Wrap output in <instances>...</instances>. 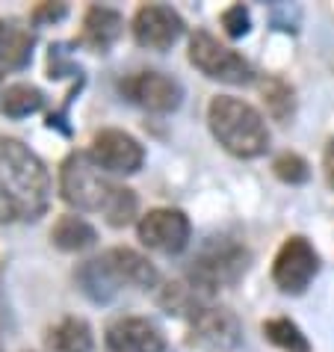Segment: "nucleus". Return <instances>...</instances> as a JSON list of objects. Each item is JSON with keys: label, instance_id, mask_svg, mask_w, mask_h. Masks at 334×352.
Masks as SVG:
<instances>
[{"label": "nucleus", "instance_id": "f257e3e1", "mask_svg": "<svg viewBox=\"0 0 334 352\" xmlns=\"http://www.w3.org/2000/svg\"><path fill=\"white\" fill-rule=\"evenodd\" d=\"M51 204V175L15 136H0V225L38 222Z\"/></svg>", "mask_w": 334, "mask_h": 352}, {"label": "nucleus", "instance_id": "aec40b11", "mask_svg": "<svg viewBox=\"0 0 334 352\" xmlns=\"http://www.w3.org/2000/svg\"><path fill=\"white\" fill-rule=\"evenodd\" d=\"M263 338L284 352H311V340L290 317H272L263 322Z\"/></svg>", "mask_w": 334, "mask_h": 352}, {"label": "nucleus", "instance_id": "f03ea898", "mask_svg": "<svg viewBox=\"0 0 334 352\" xmlns=\"http://www.w3.org/2000/svg\"><path fill=\"white\" fill-rule=\"evenodd\" d=\"M60 195L65 204L83 213H104L107 225L124 228L136 219L140 199L131 187L107 178L89 151H71L60 166Z\"/></svg>", "mask_w": 334, "mask_h": 352}, {"label": "nucleus", "instance_id": "5701e85b", "mask_svg": "<svg viewBox=\"0 0 334 352\" xmlns=\"http://www.w3.org/2000/svg\"><path fill=\"white\" fill-rule=\"evenodd\" d=\"M219 24H222V30H225L228 38H243L245 33L252 30V15H249V9H245L243 3H234L228 9H222Z\"/></svg>", "mask_w": 334, "mask_h": 352}, {"label": "nucleus", "instance_id": "a878e982", "mask_svg": "<svg viewBox=\"0 0 334 352\" xmlns=\"http://www.w3.org/2000/svg\"><path fill=\"white\" fill-rule=\"evenodd\" d=\"M0 352H3V346H0Z\"/></svg>", "mask_w": 334, "mask_h": 352}, {"label": "nucleus", "instance_id": "0eeeda50", "mask_svg": "<svg viewBox=\"0 0 334 352\" xmlns=\"http://www.w3.org/2000/svg\"><path fill=\"white\" fill-rule=\"evenodd\" d=\"M320 276V255L313 243L302 234H293L281 243L278 255L272 261V281L287 296H299Z\"/></svg>", "mask_w": 334, "mask_h": 352}, {"label": "nucleus", "instance_id": "6ab92c4d", "mask_svg": "<svg viewBox=\"0 0 334 352\" xmlns=\"http://www.w3.org/2000/svg\"><path fill=\"white\" fill-rule=\"evenodd\" d=\"M260 98L267 104V113L275 122L287 124L296 116V89L281 80V77H263L260 80Z\"/></svg>", "mask_w": 334, "mask_h": 352}, {"label": "nucleus", "instance_id": "7ed1b4c3", "mask_svg": "<svg viewBox=\"0 0 334 352\" xmlns=\"http://www.w3.org/2000/svg\"><path fill=\"white\" fill-rule=\"evenodd\" d=\"M74 281L80 293L95 305H107L115 299L124 285L127 287H154L157 270L154 263L131 246H113L98 258L83 261L74 270Z\"/></svg>", "mask_w": 334, "mask_h": 352}, {"label": "nucleus", "instance_id": "20e7f679", "mask_svg": "<svg viewBox=\"0 0 334 352\" xmlns=\"http://www.w3.org/2000/svg\"><path fill=\"white\" fill-rule=\"evenodd\" d=\"M208 124L213 140L240 160H254L269 148V128L249 101L234 95H216L208 104Z\"/></svg>", "mask_w": 334, "mask_h": 352}, {"label": "nucleus", "instance_id": "9d476101", "mask_svg": "<svg viewBox=\"0 0 334 352\" xmlns=\"http://www.w3.org/2000/svg\"><path fill=\"white\" fill-rule=\"evenodd\" d=\"M131 30H133V42L140 47L163 54L183 36L186 24L178 15V9L166 3H142L131 21Z\"/></svg>", "mask_w": 334, "mask_h": 352}, {"label": "nucleus", "instance_id": "f8f14e48", "mask_svg": "<svg viewBox=\"0 0 334 352\" xmlns=\"http://www.w3.org/2000/svg\"><path fill=\"white\" fill-rule=\"evenodd\" d=\"M190 346H199L204 352H231L240 346L243 340V326L237 314L228 308L208 305L190 320Z\"/></svg>", "mask_w": 334, "mask_h": 352}, {"label": "nucleus", "instance_id": "a211bd4d", "mask_svg": "<svg viewBox=\"0 0 334 352\" xmlns=\"http://www.w3.org/2000/svg\"><path fill=\"white\" fill-rule=\"evenodd\" d=\"M45 92L33 83H12L0 92V113L9 119H24L38 110H45Z\"/></svg>", "mask_w": 334, "mask_h": 352}, {"label": "nucleus", "instance_id": "412c9836", "mask_svg": "<svg viewBox=\"0 0 334 352\" xmlns=\"http://www.w3.org/2000/svg\"><path fill=\"white\" fill-rule=\"evenodd\" d=\"M272 172H275V178L284 181V184H290V187H299V184H304L311 178V166L304 157H299L296 151H284L278 154V157L272 160Z\"/></svg>", "mask_w": 334, "mask_h": 352}, {"label": "nucleus", "instance_id": "9b49d317", "mask_svg": "<svg viewBox=\"0 0 334 352\" xmlns=\"http://www.w3.org/2000/svg\"><path fill=\"white\" fill-rule=\"evenodd\" d=\"M89 157L107 175H136L145 163L142 142L122 128H104L92 136Z\"/></svg>", "mask_w": 334, "mask_h": 352}, {"label": "nucleus", "instance_id": "ddd939ff", "mask_svg": "<svg viewBox=\"0 0 334 352\" xmlns=\"http://www.w3.org/2000/svg\"><path fill=\"white\" fill-rule=\"evenodd\" d=\"M107 352H166L163 329L148 317H115L104 331Z\"/></svg>", "mask_w": 334, "mask_h": 352}, {"label": "nucleus", "instance_id": "2eb2a0df", "mask_svg": "<svg viewBox=\"0 0 334 352\" xmlns=\"http://www.w3.org/2000/svg\"><path fill=\"white\" fill-rule=\"evenodd\" d=\"M36 36L30 30L9 24L0 18V83H3L6 72H21L33 60Z\"/></svg>", "mask_w": 334, "mask_h": 352}, {"label": "nucleus", "instance_id": "1a4fd4ad", "mask_svg": "<svg viewBox=\"0 0 334 352\" xmlns=\"http://www.w3.org/2000/svg\"><path fill=\"white\" fill-rule=\"evenodd\" d=\"M136 237L145 249L160 255H178L192 237V222L178 208H151L136 222Z\"/></svg>", "mask_w": 334, "mask_h": 352}, {"label": "nucleus", "instance_id": "39448f33", "mask_svg": "<svg viewBox=\"0 0 334 352\" xmlns=\"http://www.w3.org/2000/svg\"><path fill=\"white\" fill-rule=\"evenodd\" d=\"M252 255L240 240L234 237H210L199 249L190 267V285L201 293H216L222 287H234L249 272Z\"/></svg>", "mask_w": 334, "mask_h": 352}, {"label": "nucleus", "instance_id": "f3484780", "mask_svg": "<svg viewBox=\"0 0 334 352\" xmlns=\"http://www.w3.org/2000/svg\"><path fill=\"white\" fill-rule=\"evenodd\" d=\"M51 243L60 252H83L98 243V231L77 213H63L51 228Z\"/></svg>", "mask_w": 334, "mask_h": 352}, {"label": "nucleus", "instance_id": "393cba45", "mask_svg": "<svg viewBox=\"0 0 334 352\" xmlns=\"http://www.w3.org/2000/svg\"><path fill=\"white\" fill-rule=\"evenodd\" d=\"M322 169H326V181L334 190V140L326 145V154H322Z\"/></svg>", "mask_w": 334, "mask_h": 352}, {"label": "nucleus", "instance_id": "dca6fc26", "mask_svg": "<svg viewBox=\"0 0 334 352\" xmlns=\"http://www.w3.org/2000/svg\"><path fill=\"white\" fill-rule=\"evenodd\" d=\"M45 346L51 352H95L92 326L83 317H63L47 329Z\"/></svg>", "mask_w": 334, "mask_h": 352}, {"label": "nucleus", "instance_id": "423d86ee", "mask_svg": "<svg viewBox=\"0 0 334 352\" xmlns=\"http://www.w3.org/2000/svg\"><path fill=\"white\" fill-rule=\"evenodd\" d=\"M190 65H195L204 77L228 86H249L254 83V65L245 60L243 54H237L234 47L222 45L219 38L208 30H195L190 36Z\"/></svg>", "mask_w": 334, "mask_h": 352}, {"label": "nucleus", "instance_id": "4468645a", "mask_svg": "<svg viewBox=\"0 0 334 352\" xmlns=\"http://www.w3.org/2000/svg\"><path fill=\"white\" fill-rule=\"evenodd\" d=\"M124 33V18L119 9L92 3L83 15V30H80V45L89 47L92 54H110V47L119 42Z\"/></svg>", "mask_w": 334, "mask_h": 352}, {"label": "nucleus", "instance_id": "b1692460", "mask_svg": "<svg viewBox=\"0 0 334 352\" xmlns=\"http://www.w3.org/2000/svg\"><path fill=\"white\" fill-rule=\"evenodd\" d=\"M68 15V3H36V9L30 12L33 24H56Z\"/></svg>", "mask_w": 334, "mask_h": 352}, {"label": "nucleus", "instance_id": "4be33fe9", "mask_svg": "<svg viewBox=\"0 0 334 352\" xmlns=\"http://www.w3.org/2000/svg\"><path fill=\"white\" fill-rule=\"evenodd\" d=\"M47 77H51V80H63V77H74V80H80L83 77V68L74 63L68 45H63V42L51 45V51H47Z\"/></svg>", "mask_w": 334, "mask_h": 352}, {"label": "nucleus", "instance_id": "6e6552de", "mask_svg": "<svg viewBox=\"0 0 334 352\" xmlns=\"http://www.w3.org/2000/svg\"><path fill=\"white\" fill-rule=\"evenodd\" d=\"M119 92L131 104L142 107L148 113H175L183 101V86L178 77L166 72H133L119 80Z\"/></svg>", "mask_w": 334, "mask_h": 352}]
</instances>
